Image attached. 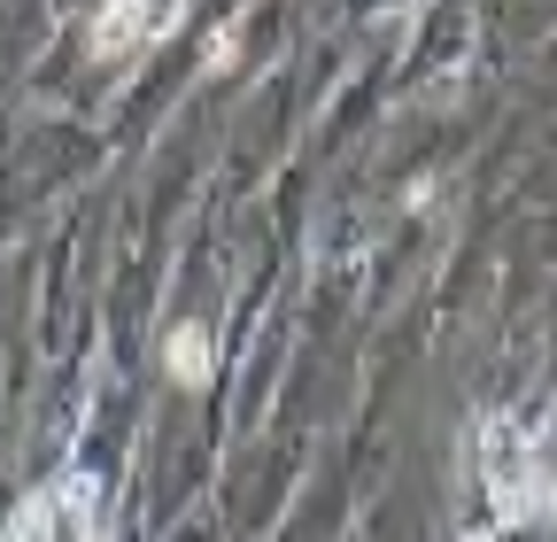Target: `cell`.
I'll use <instances>...</instances> for the list:
<instances>
[{"label":"cell","instance_id":"1","mask_svg":"<svg viewBox=\"0 0 557 542\" xmlns=\"http://www.w3.org/2000/svg\"><path fill=\"white\" fill-rule=\"evenodd\" d=\"M480 481H487V504H496L504 527H542L549 504H557V481H549V465L527 434L511 427H487L480 442Z\"/></svg>","mask_w":557,"mask_h":542},{"label":"cell","instance_id":"3","mask_svg":"<svg viewBox=\"0 0 557 542\" xmlns=\"http://www.w3.org/2000/svg\"><path fill=\"white\" fill-rule=\"evenodd\" d=\"M186 24V0H101L94 9V32L86 47L109 62V54H132V47H156Z\"/></svg>","mask_w":557,"mask_h":542},{"label":"cell","instance_id":"2","mask_svg":"<svg viewBox=\"0 0 557 542\" xmlns=\"http://www.w3.org/2000/svg\"><path fill=\"white\" fill-rule=\"evenodd\" d=\"M9 542H101V481L94 472H54V481H39L9 519Z\"/></svg>","mask_w":557,"mask_h":542},{"label":"cell","instance_id":"4","mask_svg":"<svg viewBox=\"0 0 557 542\" xmlns=\"http://www.w3.org/2000/svg\"><path fill=\"white\" fill-rule=\"evenodd\" d=\"M163 372H171V387L201 395L209 372H218V333H209V325H171L163 333Z\"/></svg>","mask_w":557,"mask_h":542}]
</instances>
